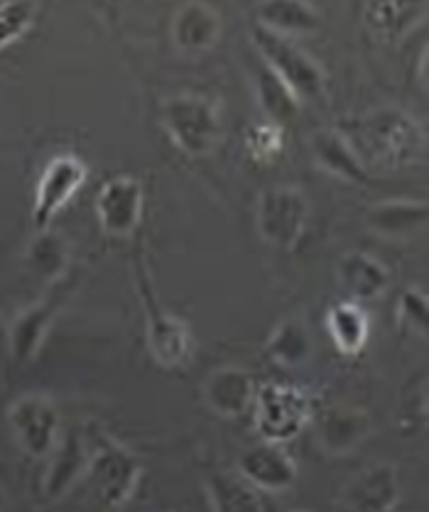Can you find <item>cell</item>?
Segmentation results:
<instances>
[{
	"label": "cell",
	"mask_w": 429,
	"mask_h": 512,
	"mask_svg": "<svg viewBox=\"0 0 429 512\" xmlns=\"http://www.w3.org/2000/svg\"><path fill=\"white\" fill-rule=\"evenodd\" d=\"M204 486L214 512H263L258 490L248 486L238 473L209 471Z\"/></svg>",
	"instance_id": "obj_26"
},
{
	"label": "cell",
	"mask_w": 429,
	"mask_h": 512,
	"mask_svg": "<svg viewBox=\"0 0 429 512\" xmlns=\"http://www.w3.org/2000/svg\"><path fill=\"white\" fill-rule=\"evenodd\" d=\"M86 451H89V466L86 476L94 481L96 493L106 505L118 508L126 505L143 481V464L138 456L121 444L116 437L103 432L99 427H91L84 434Z\"/></svg>",
	"instance_id": "obj_4"
},
{
	"label": "cell",
	"mask_w": 429,
	"mask_h": 512,
	"mask_svg": "<svg viewBox=\"0 0 429 512\" xmlns=\"http://www.w3.org/2000/svg\"><path fill=\"white\" fill-rule=\"evenodd\" d=\"M400 471L388 461H378L356 473L341 490L346 512H393L400 503Z\"/></svg>",
	"instance_id": "obj_12"
},
{
	"label": "cell",
	"mask_w": 429,
	"mask_h": 512,
	"mask_svg": "<svg viewBox=\"0 0 429 512\" xmlns=\"http://www.w3.org/2000/svg\"><path fill=\"white\" fill-rule=\"evenodd\" d=\"M86 466H89V451H86L84 434L69 432L67 437L62 434L47 459L42 495L47 500H62L86 476Z\"/></svg>",
	"instance_id": "obj_16"
},
{
	"label": "cell",
	"mask_w": 429,
	"mask_h": 512,
	"mask_svg": "<svg viewBox=\"0 0 429 512\" xmlns=\"http://www.w3.org/2000/svg\"><path fill=\"white\" fill-rule=\"evenodd\" d=\"M395 321L407 334L427 336V324H429V299L427 294L417 287H405L400 292L398 304H395Z\"/></svg>",
	"instance_id": "obj_28"
},
{
	"label": "cell",
	"mask_w": 429,
	"mask_h": 512,
	"mask_svg": "<svg viewBox=\"0 0 429 512\" xmlns=\"http://www.w3.org/2000/svg\"><path fill=\"white\" fill-rule=\"evenodd\" d=\"M373 419L363 407L331 405L317 417V444L329 456H349L371 437Z\"/></svg>",
	"instance_id": "obj_13"
},
{
	"label": "cell",
	"mask_w": 429,
	"mask_h": 512,
	"mask_svg": "<svg viewBox=\"0 0 429 512\" xmlns=\"http://www.w3.org/2000/svg\"><path fill=\"white\" fill-rule=\"evenodd\" d=\"M145 209V189L130 174L108 179L96 194V216L103 233L111 238H128L138 231Z\"/></svg>",
	"instance_id": "obj_11"
},
{
	"label": "cell",
	"mask_w": 429,
	"mask_h": 512,
	"mask_svg": "<svg viewBox=\"0 0 429 512\" xmlns=\"http://www.w3.org/2000/svg\"><path fill=\"white\" fill-rule=\"evenodd\" d=\"M309 147L317 160V165L331 177L344 179V182L363 184L368 182V167L358 157L356 147L346 138L344 130L339 128H324L309 138Z\"/></svg>",
	"instance_id": "obj_19"
},
{
	"label": "cell",
	"mask_w": 429,
	"mask_h": 512,
	"mask_svg": "<svg viewBox=\"0 0 429 512\" xmlns=\"http://www.w3.org/2000/svg\"><path fill=\"white\" fill-rule=\"evenodd\" d=\"M238 476L258 493H285L297 483V464L278 444H258L238 459Z\"/></svg>",
	"instance_id": "obj_14"
},
{
	"label": "cell",
	"mask_w": 429,
	"mask_h": 512,
	"mask_svg": "<svg viewBox=\"0 0 429 512\" xmlns=\"http://www.w3.org/2000/svg\"><path fill=\"white\" fill-rule=\"evenodd\" d=\"M366 226L383 241H410L427 226V201H380L366 211Z\"/></svg>",
	"instance_id": "obj_17"
},
{
	"label": "cell",
	"mask_w": 429,
	"mask_h": 512,
	"mask_svg": "<svg viewBox=\"0 0 429 512\" xmlns=\"http://www.w3.org/2000/svg\"><path fill=\"white\" fill-rule=\"evenodd\" d=\"M72 263V250L62 236L52 231H42L32 238L25 250V265L37 280L47 285H59L64 282Z\"/></svg>",
	"instance_id": "obj_24"
},
{
	"label": "cell",
	"mask_w": 429,
	"mask_h": 512,
	"mask_svg": "<svg viewBox=\"0 0 429 512\" xmlns=\"http://www.w3.org/2000/svg\"><path fill=\"white\" fill-rule=\"evenodd\" d=\"M314 417V397L295 383L258 385L253 400V422L265 444H287L307 429Z\"/></svg>",
	"instance_id": "obj_5"
},
{
	"label": "cell",
	"mask_w": 429,
	"mask_h": 512,
	"mask_svg": "<svg viewBox=\"0 0 429 512\" xmlns=\"http://www.w3.org/2000/svg\"><path fill=\"white\" fill-rule=\"evenodd\" d=\"M344 135L356 147L363 165L373 162L385 170L415 165L425 150L422 125L398 106H380L363 113Z\"/></svg>",
	"instance_id": "obj_1"
},
{
	"label": "cell",
	"mask_w": 429,
	"mask_h": 512,
	"mask_svg": "<svg viewBox=\"0 0 429 512\" xmlns=\"http://www.w3.org/2000/svg\"><path fill=\"white\" fill-rule=\"evenodd\" d=\"M8 424L20 451L37 461L50 459L54 446L62 439V417L57 405L42 392L20 395L8 407Z\"/></svg>",
	"instance_id": "obj_8"
},
{
	"label": "cell",
	"mask_w": 429,
	"mask_h": 512,
	"mask_svg": "<svg viewBox=\"0 0 429 512\" xmlns=\"http://www.w3.org/2000/svg\"><path fill=\"white\" fill-rule=\"evenodd\" d=\"M64 297H67L64 290L47 294L45 299L27 304L25 309H20V312L10 319L8 351L15 366H27V363H32L40 356L54 321H57L59 312H62Z\"/></svg>",
	"instance_id": "obj_10"
},
{
	"label": "cell",
	"mask_w": 429,
	"mask_h": 512,
	"mask_svg": "<svg viewBox=\"0 0 429 512\" xmlns=\"http://www.w3.org/2000/svg\"><path fill=\"white\" fill-rule=\"evenodd\" d=\"M40 5L37 3H5L0 5V49L15 45L35 25Z\"/></svg>",
	"instance_id": "obj_30"
},
{
	"label": "cell",
	"mask_w": 429,
	"mask_h": 512,
	"mask_svg": "<svg viewBox=\"0 0 429 512\" xmlns=\"http://www.w3.org/2000/svg\"><path fill=\"white\" fill-rule=\"evenodd\" d=\"M255 94H258V103L263 106L270 123L282 125L292 121L300 111V101L295 94L265 64H260L258 74H255Z\"/></svg>",
	"instance_id": "obj_27"
},
{
	"label": "cell",
	"mask_w": 429,
	"mask_h": 512,
	"mask_svg": "<svg viewBox=\"0 0 429 512\" xmlns=\"http://www.w3.org/2000/svg\"><path fill=\"white\" fill-rule=\"evenodd\" d=\"M255 383L251 370L241 366H221L206 375L202 385V400L214 415L236 419L253 407Z\"/></svg>",
	"instance_id": "obj_15"
},
{
	"label": "cell",
	"mask_w": 429,
	"mask_h": 512,
	"mask_svg": "<svg viewBox=\"0 0 429 512\" xmlns=\"http://www.w3.org/2000/svg\"><path fill=\"white\" fill-rule=\"evenodd\" d=\"M224 35V20L219 10L206 3H187L172 18V42L182 52H206L216 47Z\"/></svg>",
	"instance_id": "obj_20"
},
{
	"label": "cell",
	"mask_w": 429,
	"mask_h": 512,
	"mask_svg": "<svg viewBox=\"0 0 429 512\" xmlns=\"http://www.w3.org/2000/svg\"><path fill=\"white\" fill-rule=\"evenodd\" d=\"M5 508H8V498H5V490L0 486V512H5Z\"/></svg>",
	"instance_id": "obj_31"
},
{
	"label": "cell",
	"mask_w": 429,
	"mask_h": 512,
	"mask_svg": "<svg viewBox=\"0 0 429 512\" xmlns=\"http://www.w3.org/2000/svg\"><path fill=\"white\" fill-rule=\"evenodd\" d=\"M265 353L275 366L282 368H300L312 361L314 339L309 334L307 321L302 317H287L280 321L265 343Z\"/></svg>",
	"instance_id": "obj_23"
},
{
	"label": "cell",
	"mask_w": 429,
	"mask_h": 512,
	"mask_svg": "<svg viewBox=\"0 0 429 512\" xmlns=\"http://www.w3.org/2000/svg\"><path fill=\"white\" fill-rule=\"evenodd\" d=\"M251 40L263 57V64L270 69L287 89L295 94L297 101H309L324 91V69L287 37L273 35L263 27L253 25Z\"/></svg>",
	"instance_id": "obj_7"
},
{
	"label": "cell",
	"mask_w": 429,
	"mask_h": 512,
	"mask_svg": "<svg viewBox=\"0 0 429 512\" xmlns=\"http://www.w3.org/2000/svg\"><path fill=\"white\" fill-rule=\"evenodd\" d=\"M162 125L177 150L189 157H206L224 138V113L216 98L184 91L162 103Z\"/></svg>",
	"instance_id": "obj_3"
},
{
	"label": "cell",
	"mask_w": 429,
	"mask_h": 512,
	"mask_svg": "<svg viewBox=\"0 0 429 512\" xmlns=\"http://www.w3.org/2000/svg\"><path fill=\"white\" fill-rule=\"evenodd\" d=\"M133 280L145 312V346H148L152 361L167 370L189 366L194 356L192 326L162 307L150 280L148 265L140 253L133 260Z\"/></svg>",
	"instance_id": "obj_2"
},
{
	"label": "cell",
	"mask_w": 429,
	"mask_h": 512,
	"mask_svg": "<svg viewBox=\"0 0 429 512\" xmlns=\"http://www.w3.org/2000/svg\"><path fill=\"white\" fill-rule=\"evenodd\" d=\"M327 334L341 356L356 358L366 348L368 336H371V319L361 304L344 299V302L329 307Z\"/></svg>",
	"instance_id": "obj_22"
},
{
	"label": "cell",
	"mask_w": 429,
	"mask_h": 512,
	"mask_svg": "<svg viewBox=\"0 0 429 512\" xmlns=\"http://www.w3.org/2000/svg\"><path fill=\"white\" fill-rule=\"evenodd\" d=\"M336 280L341 290L349 294V302H371L383 297L390 287V270L373 255L363 250H351L336 265Z\"/></svg>",
	"instance_id": "obj_18"
},
{
	"label": "cell",
	"mask_w": 429,
	"mask_h": 512,
	"mask_svg": "<svg viewBox=\"0 0 429 512\" xmlns=\"http://www.w3.org/2000/svg\"><path fill=\"white\" fill-rule=\"evenodd\" d=\"M427 18V3H368L363 8V25L385 45L405 40Z\"/></svg>",
	"instance_id": "obj_21"
},
{
	"label": "cell",
	"mask_w": 429,
	"mask_h": 512,
	"mask_svg": "<svg viewBox=\"0 0 429 512\" xmlns=\"http://www.w3.org/2000/svg\"><path fill=\"white\" fill-rule=\"evenodd\" d=\"M258 27L273 35L304 37L314 35L322 27V15L309 3H265L258 8Z\"/></svg>",
	"instance_id": "obj_25"
},
{
	"label": "cell",
	"mask_w": 429,
	"mask_h": 512,
	"mask_svg": "<svg viewBox=\"0 0 429 512\" xmlns=\"http://www.w3.org/2000/svg\"><path fill=\"white\" fill-rule=\"evenodd\" d=\"M86 179H89V167L76 155H57L47 162L37 179L35 201H32V226L37 233L50 231L52 221L84 189Z\"/></svg>",
	"instance_id": "obj_9"
},
{
	"label": "cell",
	"mask_w": 429,
	"mask_h": 512,
	"mask_svg": "<svg viewBox=\"0 0 429 512\" xmlns=\"http://www.w3.org/2000/svg\"><path fill=\"white\" fill-rule=\"evenodd\" d=\"M287 512H302V510H287Z\"/></svg>",
	"instance_id": "obj_32"
},
{
	"label": "cell",
	"mask_w": 429,
	"mask_h": 512,
	"mask_svg": "<svg viewBox=\"0 0 429 512\" xmlns=\"http://www.w3.org/2000/svg\"><path fill=\"white\" fill-rule=\"evenodd\" d=\"M309 196L295 184H273L263 189L255 206V228L260 241L275 250H292L309 223Z\"/></svg>",
	"instance_id": "obj_6"
},
{
	"label": "cell",
	"mask_w": 429,
	"mask_h": 512,
	"mask_svg": "<svg viewBox=\"0 0 429 512\" xmlns=\"http://www.w3.org/2000/svg\"><path fill=\"white\" fill-rule=\"evenodd\" d=\"M246 150L255 162H275L285 150V130L278 123H255L246 133Z\"/></svg>",
	"instance_id": "obj_29"
}]
</instances>
